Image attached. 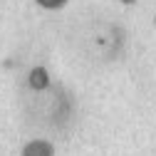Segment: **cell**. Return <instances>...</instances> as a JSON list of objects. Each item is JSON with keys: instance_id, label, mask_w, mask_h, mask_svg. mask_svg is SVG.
<instances>
[{"instance_id": "6da1fadb", "label": "cell", "mask_w": 156, "mask_h": 156, "mask_svg": "<svg viewBox=\"0 0 156 156\" xmlns=\"http://www.w3.org/2000/svg\"><path fill=\"white\" fill-rule=\"evenodd\" d=\"M122 3H126V5H134V3H136V0H122Z\"/></svg>"}, {"instance_id": "7a4b0ae2", "label": "cell", "mask_w": 156, "mask_h": 156, "mask_svg": "<svg viewBox=\"0 0 156 156\" xmlns=\"http://www.w3.org/2000/svg\"><path fill=\"white\" fill-rule=\"evenodd\" d=\"M154 25H156V20H154Z\"/></svg>"}]
</instances>
